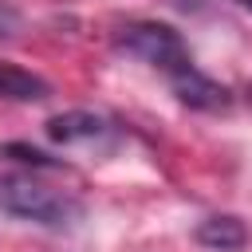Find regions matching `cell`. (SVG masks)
<instances>
[{
  "mask_svg": "<svg viewBox=\"0 0 252 252\" xmlns=\"http://www.w3.org/2000/svg\"><path fill=\"white\" fill-rule=\"evenodd\" d=\"M0 213L39 224V228H71L83 220V201L67 189H51L28 173L0 177Z\"/></svg>",
  "mask_w": 252,
  "mask_h": 252,
  "instance_id": "6da1fadb",
  "label": "cell"
},
{
  "mask_svg": "<svg viewBox=\"0 0 252 252\" xmlns=\"http://www.w3.org/2000/svg\"><path fill=\"white\" fill-rule=\"evenodd\" d=\"M114 51L130 55V59L154 67V71H161L165 79L193 63L181 32L169 28V24H158V20H130V24H122L114 32Z\"/></svg>",
  "mask_w": 252,
  "mask_h": 252,
  "instance_id": "7a4b0ae2",
  "label": "cell"
},
{
  "mask_svg": "<svg viewBox=\"0 0 252 252\" xmlns=\"http://www.w3.org/2000/svg\"><path fill=\"white\" fill-rule=\"evenodd\" d=\"M43 134L55 146H87V150H98V154H110L122 142V130L94 110H63V114L47 118Z\"/></svg>",
  "mask_w": 252,
  "mask_h": 252,
  "instance_id": "3957f363",
  "label": "cell"
},
{
  "mask_svg": "<svg viewBox=\"0 0 252 252\" xmlns=\"http://www.w3.org/2000/svg\"><path fill=\"white\" fill-rule=\"evenodd\" d=\"M169 87H173L177 102L189 106V110H209V114H217V110H228V106H232V91L220 87L217 79H209L197 63H189V67H181L177 75H169Z\"/></svg>",
  "mask_w": 252,
  "mask_h": 252,
  "instance_id": "277c9868",
  "label": "cell"
},
{
  "mask_svg": "<svg viewBox=\"0 0 252 252\" xmlns=\"http://www.w3.org/2000/svg\"><path fill=\"white\" fill-rule=\"evenodd\" d=\"M193 236H197V244H205V248H213V252H240V248L248 244V228H244V220L232 217V213L205 217Z\"/></svg>",
  "mask_w": 252,
  "mask_h": 252,
  "instance_id": "5b68a950",
  "label": "cell"
},
{
  "mask_svg": "<svg viewBox=\"0 0 252 252\" xmlns=\"http://www.w3.org/2000/svg\"><path fill=\"white\" fill-rule=\"evenodd\" d=\"M0 98H12V102H43V98H51V83L39 79L35 71H24V67L0 59Z\"/></svg>",
  "mask_w": 252,
  "mask_h": 252,
  "instance_id": "8992f818",
  "label": "cell"
},
{
  "mask_svg": "<svg viewBox=\"0 0 252 252\" xmlns=\"http://www.w3.org/2000/svg\"><path fill=\"white\" fill-rule=\"evenodd\" d=\"M0 158H12V161L32 165V169H63L59 158H51V154H43V150H35V146H24V142H8V146H0Z\"/></svg>",
  "mask_w": 252,
  "mask_h": 252,
  "instance_id": "52a82bcc",
  "label": "cell"
},
{
  "mask_svg": "<svg viewBox=\"0 0 252 252\" xmlns=\"http://www.w3.org/2000/svg\"><path fill=\"white\" fill-rule=\"evenodd\" d=\"M20 28H24L20 8H16V4H8V0H0V39H12Z\"/></svg>",
  "mask_w": 252,
  "mask_h": 252,
  "instance_id": "ba28073f",
  "label": "cell"
},
{
  "mask_svg": "<svg viewBox=\"0 0 252 252\" xmlns=\"http://www.w3.org/2000/svg\"><path fill=\"white\" fill-rule=\"evenodd\" d=\"M236 4H240V8H248V12H252V0H236Z\"/></svg>",
  "mask_w": 252,
  "mask_h": 252,
  "instance_id": "9c48e42d",
  "label": "cell"
}]
</instances>
